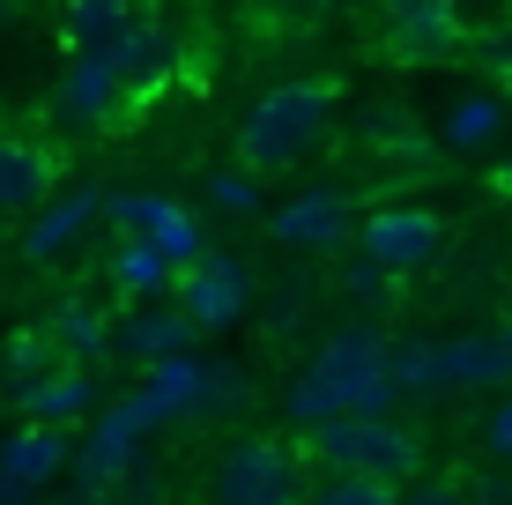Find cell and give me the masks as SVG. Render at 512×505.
I'll use <instances>...</instances> for the list:
<instances>
[{
    "label": "cell",
    "mask_w": 512,
    "mask_h": 505,
    "mask_svg": "<svg viewBox=\"0 0 512 505\" xmlns=\"http://www.w3.org/2000/svg\"><path fill=\"white\" fill-rule=\"evenodd\" d=\"M52 194H60V149L0 134V216H38Z\"/></svg>",
    "instance_id": "obj_15"
},
{
    "label": "cell",
    "mask_w": 512,
    "mask_h": 505,
    "mask_svg": "<svg viewBox=\"0 0 512 505\" xmlns=\"http://www.w3.org/2000/svg\"><path fill=\"white\" fill-rule=\"evenodd\" d=\"M104 283L127 298V312H141V305H171V290H179V268H171L156 246H141V238H119L112 260H104Z\"/></svg>",
    "instance_id": "obj_21"
},
{
    "label": "cell",
    "mask_w": 512,
    "mask_h": 505,
    "mask_svg": "<svg viewBox=\"0 0 512 505\" xmlns=\"http://www.w3.org/2000/svg\"><path fill=\"white\" fill-rule=\"evenodd\" d=\"M468 505H512V476H498V468H490V476H475V483H468Z\"/></svg>",
    "instance_id": "obj_35"
},
{
    "label": "cell",
    "mask_w": 512,
    "mask_h": 505,
    "mask_svg": "<svg viewBox=\"0 0 512 505\" xmlns=\"http://www.w3.org/2000/svg\"><path fill=\"white\" fill-rule=\"evenodd\" d=\"M342 298L357 312H386V305H401V283L386 268H372V260H342Z\"/></svg>",
    "instance_id": "obj_26"
},
{
    "label": "cell",
    "mask_w": 512,
    "mask_h": 505,
    "mask_svg": "<svg viewBox=\"0 0 512 505\" xmlns=\"http://www.w3.org/2000/svg\"><path fill=\"white\" fill-rule=\"evenodd\" d=\"M15 409H23V424H38V431H75V424L97 416V372L60 364V372H45L38 387L15 394Z\"/></svg>",
    "instance_id": "obj_19"
},
{
    "label": "cell",
    "mask_w": 512,
    "mask_h": 505,
    "mask_svg": "<svg viewBox=\"0 0 512 505\" xmlns=\"http://www.w3.org/2000/svg\"><path fill=\"white\" fill-rule=\"evenodd\" d=\"M438 387L453 394H512V350L498 327H468V335L438 342Z\"/></svg>",
    "instance_id": "obj_13"
},
{
    "label": "cell",
    "mask_w": 512,
    "mask_h": 505,
    "mask_svg": "<svg viewBox=\"0 0 512 505\" xmlns=\"http://www.w3.org/2000/svg\"><path fill=\"white\" fill-rule=\"evenodd\" d=\"M90 223H104V186H75V194H52L38 216H30V231H23V260H38V268H45V260L75 253Z\"/></svg>",
    "instance_id": "obj_18"
},
{
    "label": "cell",
    "mask_w": 512,
    "mask_h": 505,
    "mask_svg": "<svg viewBox=\"0 0 512 505\" xmlns=\"http://www.w3.org/2000/svg\"><path fill=\"white\" fill-rule=\"evenodd\" d=\"M127 112V90H119L112 67H90V60H67L60 67V90H52V119L75 134H97Z\"/></svg>",
    "instance_id": "obj_17"
},
{
    "label": "cell",
    "mask_w": 512,
    "mask_h": 505,
    "mask_svg": "<svg viewBox=\"0 0 512 505\" xmlns=\"http://www.w3.org/2000/svg\"><path fill=\"white\" fill-rule=\"evenodd\" d=\"M141 439H149V431L134 424V409H127V402L97 409V416H90V431L75 439L67 483H75V491H90V498H104V491H112V483H119V476H127V468L141 461Z\"/></svg>",
    "instance_id": "obj_10"
},
{
    "label": "cell",
    "mask_w": 512,
    "mask_h": 505,
    "mask_svg": "<svg viewBox=\"0 0 512 505\" xmlns=\"http://www.w3.org/2000/svg\"><path fill=\"white\" fill-rule=\"evenodd\" d=\"M164 498H171V483H164V468H156V461H134L127 476L104 491V505H164Z\"/></svg>",
    "instance_id": "obj_31"
},
{
    "label": "cell",
    "mask_w": 512,
    "mask_h": 505,
    "mask_svg": "<svg viewBox=\"0 0 512 505\" xmlns=\"http://www.w3.org/2000/svg\"><path fill=\"white\" fill-rule=\"evenodd\" d=\"M386 379H394V402L401 394H446L438 387V342L431 335H401L386 350Z\"/></svg>",
    "instance_id": "obj_24"
},
{
    "label": "cell",
    "mask_w": 512,
    "mask_h": 505,
    "mask_svg": "<svg viewBox=\"0 0 512 505\" xmlns=\"http://www.w3.org/2000/svg\"><path fill=\"white\" fill-rule=\"evenodd\" d=\"M104 223H112L119 238H141V246H156V253L171 260V268H193V260L208 253L201 216H193L186 201H171V194H149V186L104 194Z\"/></svg>",
    "instance_id": "obj_6"
},
{
    "label": "cell",
    "mask_w": 512,
    "mask_h": 505,
    "mask_svg": "<svg viewBox=\"0 0 512 505\" xmlns=\"http://www.w3.org/2000/svg\"><path fill=\"white\" fill-rule=\"evenodd\" d=\"M186 67V45H179V30L164 23L156 8H134V30H127V52H119V90H127V104H141V97H156L171 75Z\"/></svg>",
    "instance_id": "obj_12"
},
{
    "label": "cell",
    "mask_w": 512,
    "mask_h": 505,
    "mask_svg": "<svg viewBox=\"0 0 512 505\" xmlns=\"http://www.w3.org/2000/svg\"><path fill=\"white\" fill-rule=\"evenodd\" d=\"M505 134H512V97H498V90L483 82V90H453V97H446L431 142L446 149V156H483V149H498Z\"/></svg>",
    "instance_id": "obj_14"
},
{
    "label": "cell",
    "mask_w": 512,
    "mask_h": 505,
    "mask_svg": "<svg viewBox=\"0 0 512 505\" xmlns=\"http://www.w3.org/2000/svg\"><path fill=\"white\" fill-rule=\"evenodd\" d=\"M438 253H446V223H438L423 201H379V208H364V223H357V260L386 268L394 283H409V275L431 268Z\"/></svg>",
    "instance_id": "obj_5"
},
{
    "label": "cell",
    "mask_w": 512,
    "mask_h": 505,
    "mask_svg": "<svg viewBox=\"0 0 512 505\" xmlns=\"http://www.w3.org/2000/svg\"><path fill=\"white\" fill-rule=\"evenodd\" d=\"M67 461H75V439H67V431H38V424L8 431V439H0V505H38L45 483L67 476Z\"/></svg>",
    "instance_id": "obj_11"
},
{
    "label": "cell",
    "mask_w": 512,
    "mask_h": 505,
    "mask_svg": "<svg viewBox=\"0 0 512 505\" xmlns=\"http://www.w3.org/2000/svg\"><path fill=\"white\" fill-rule=\"evenodd\" d=\"M0 364H8V387L23 394V387H38L45 372H60V350H52L45 327H15V335H8V357H0Z\"/></svg>",
    "instance_id": "obj_25"
},
{
    "label": "cell",
    "mask_w": 512,
    "mask_h": 505,
    "mask_svg": "<svg viewBox=\"0 0 512 505\" xmlns=\"http://www.w3.org/2000/svg\"><path fill=\"white\" fill-rule=\"evenodd\" d=\"M401 505H468V483H453V476H431V468H423V476L409 483V491H401Z\"/></svg>",
    "instance_id": "obj_33"
},
{
    "label": "cell",
    "mask_w": 512,
    "mask_h": 505,
    "mask_svg": "<svg viewBox=\"0 0 512 505\" xmlns=\"http://www.w3.org/2000/svg\"><path fill=\"white\" fill-rule=\"evenodd\" d=\"M52 505H104V498H90V491H75V483H67V491L52 498Z\"/></svg>",
    "instance_id": "obj_37"
},
{
    "label": "cell",
    "mask_w": 512,
    "mask_h": 505,
    "mask_svg": "<svg viewBox=\"0 0 512 505\" xmlns=\"http://www.w3.org/2000/svg\"><path fill=\"white\" fill-rule=\"evenodd\" d=\"M305 320H312V283H305V275H297V283H282L275 298L260 305V327H268L275 342H290V335H297Z\"/></svg>",
    "instance_id": "obj_29"
},
{
    "label": "cell",
    "mask_w": 512,
    "mask_h": 505,
    "mask_svg": "<svg viewBox=\"0 0 512 505\" xmlns=\"http://www.w3.org/2000/svg\"><path fill=\"white\" fill-rule=\"evenodd\" d=\"M357 223H364V208L349 186H305L282 208H268V238L290 253H342L357 238Z\"/></svg>",
    "instance_id": "obj_9"
},
{
    "label": "cell",
    "mask_w": 512,
    "mask_h": 505,
    "mask_svg": "<svg viewBox=\"0 0 512 505\" xmlns=\"http://www.w3.org/2000/svg\"><path fill=\"white\" fill-rule=\"evenodd\" d=\"M52 350H60V364H75V372H97L104 357H112V320L90 305V298H60V312L45 320Z\"/></svg>",
    "instance_id": "obj_22"
},
{
    "label": "cell",
    "mask_w": 512,
    "mask_h": 505,
    "mask_svg": "<svg viewBox=\"0 0 512 505\" xmlns=\"http://www.w3.org/2000/svg\"><path fill=\"white\" fill-rule=\"evenodd\" d=\"M208 208H223V216H260V179H245V171H208Z\"/></svg>",
    "instance_id": "obj_30"
},
{
    "label": "cell",
    "mask_w": 512,
    "mask_h": 505,
    "mask_svg": "<svg viewBox=\"0 0 512 505\" xmlns=\"http://www.w3.org/2000/svg\"><path fill=\"white\" fill-rule=\"evenodd\" d=\"M112 357H134L141 372H156L171 357H201V335L179 320V305H141L127 320H112Z\"/></svg>",
    "instance_id": "obj_16"
},
{
    "label": "cell",
    "mask_w": 512,
    "mask_h": 505,
    "mask_svg": "<svg viewBox=\"0 0 512 505\" xmlns=\"http://www.w3.org/2000/svg\"><path fill=\"white\" fill-rule=\"evenodd\" d=\"M386 350H394V335H386L379 320H342L334 327L320 350H312V364L290 379V394H282V416L297 424V439L320 431V424H342V416H386L394 409Z\"/></svg>",
    "instance_id": "obj_1"
},
{
    "label": "cell",
    "mask_w": 512,
    "mask_h": 505,
    "mask_svg": "<svg viewBox=\"0 0 512 505\" xmlns=\"http://www.w3.org/2000/svg\"><path fill=\"white\" fill-rule=\"evenodd\" d=\"M483 446L498 461H512V394H498V409H490V424H483Z\"/></svg>",
    "instance_id": "obj_34"
},
{
    "label": "cell",
    "mask_w": 512,
    "mask_h": 505,
    "mask_svg": "<svg viewBox=\"0 0 512 505\" xmlns=\"http://www.w3.org/2000/svg\"><path fill=\"white\" fill-rule=\"evenodd\" d=\"M127 30H134V8H119V0H75V8L60 15L67 60H90V67H119Z\"/></svg>",
    "instance_id": "obj_20"
},
{
    "label": "cell",
    "mask_w": 512,
    "mask_h": 505,
    "mask_svg": "<svg viewBox=\"0 0 512 505\" xmlns=\"http://www.w3.org/2000/svg\"><path fill=\"white\" fill-rule=\"evenodd\" d=\"M297 454L320 461L327 476H364L386 483V491H409L423 476V439L401 416H342V424H320L297 439Z\"/></svg>",
    "instance_id": "obj_3"
},
{
    "label": "cell",
    "mask_w": 512,
    "mask_h": 505,
    "mask_svg": "<svg viewBox=\"0 0 512 505\" xmlns=\"http://www.w3.org/2000/svg\"><path fill=\"white\" fill-rule=\"evenodd\" d=\"M305 483L297 439H238L208 468V505H305Z\"/></svg>",
    "instance_id": "obj_4"
},
{
    "label": "cell",
    "mask_w": 512,
    "mask_h": 505,
    "mask_svg": "<svg viewBox=\"0 0 512 505\" xmlns=\"http://www.w3.org/2000/svg\"><path fill=\"white\" fill-rule=\"evenodd\" d=\"M334 97H342V90H334L327 75L275 82V90L238 119V171H245V179L297 171L312 149L327 142V127H334Z\"/></svg>",
    "instance_id": "obj_2"
},
{
    "label": "cell",
    "mask_w": 512,
    "mask_h": 505,
    "mask_svg": "<svg viewBox=\"0 0 512 505\" xmlns=\"http://www.w3.org/2000/svg\"><path fill=\"white\" fill-rule=\"evenodd\" d=\"M253 409V372L231 357H201V387H193V424H216V416H245Z\"/></svg>",
    "instance_id": "obj_23"
},
{
    "label": "cell",
    "mask_w": 512,
    "mask_h": 505,
    "mask_svg": "<svg viewBox=\"0 0 512 505\" xmlns=\"http://www.w3.org/2000/svg\"><path fill=\"white\" fill-rule=\"evenodd\" d=\"M379 38H386V60L401 67H446L475 52V30L461 8L446 0H401V8H379Z\"/></svg>",
    "instance_id": "obj_8"
},
{
    "label": "cell",
    "mask_w": 512,
    "mask_h": 505,
    "mask_svg": "<svg viewBox=\"0 0 512 505\" xmlns=\"http://www.w3.org/2000/svg\"><path fill=\"white\" fill-rule=\"evenodd\" d=\"M305 505H401V491L364 483V476H312L305 483Z\"/></svg>",
    "instance_id": "obj_27"
},
{
    "label": "cell",
    "mask_w": 512,
    "mask_h": 505,
    "mask_svg": "<svg viewBox=\"0 0 512 505\" xmlns=\"http://www.w3.org/2000/svg\"><path fill=\"white\" fill-rule=\"evenodd\" d=\"M171 305H179V320L193 327V335H223V327H238L245 312H253V268H245L238 253L208 246L193 268H179Z\"/></svg>",
    "instance_id": "obj_7"
},
{
    "label": "cell",
    "mask_w": 512,
    "mask_h": 505,
    "mask_svg": "<svg viewBox=\"0 0 512 505\" xmlns=\"http://www.w3.org/2000/svg\"><path fill=\"white\" fill-rule=\"evenodd\" d=\"M490 194H505V201H512V149L498 156V171H490Z\"/></svg>",
    "instance_id": "obj_36"
},
{
    "label": "cell",
    "mask_w": 512,
    "mask_h": 505,
    "mask_svg": "<svg viewBox=\"0 0 512 505\" xmlns=\"http://www.w3.org/2000/svg\"><path fill=\"white\" fill-rule=\"evenodd\" d=\"M379 156H386V171H401V179H438V164H446V149H438L423 127H409L401 142H386Z\"/></svg>",
    "instance_id": "obj_28"
},
{
    "label": "cell",
    "mask_w": 512,
    "mask_h": 505,
    "mask_svg": "<svg viewBox=\"0 0 512 505\" xmlns=\"http://www.w3.org/2000/svg\"><path fill=\"white\" fill-rule=\"evenodd\" d=\"M475 52H483V67L498 75L490 90H498V97H512V15H505L498 30H490V38H475Z\"/></svg>",
    "instance_id": "obj_32"
}]
</instances>
